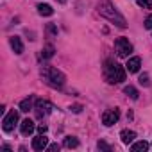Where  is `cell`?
<instances>
[{
  "label": "cell",
  "instance_id": "1",
  "mask_svg": "<svg viewBox=\"0 0 152 152\" xmlns=\"http://www.w3.org/2000/svg\"><path fill=\"white\" fill-rule=\"evenodd\" d=\"M97 11H99V15H100V16L107 18L109 22H113V23H115V25H118L120 29H125V27H127L125 18L116 11V7L111 4V0H100L99 6H97Z\"/></svg>",
  "mask_w": 152,
  "mask_h": 152
},
{
  "label": "cell",
  "instance_id": "2",
  "mask_svg": "<svg viewBox=\"0 0 152 152\" xmlns=\"http://www.w3.org/2000/svg\"><path fill=\"white\" fill-rule=\"evenodd\" d=\"M41 77L43 81L50 86V88H63L64 83H66V77H64V73L59 72L57 68L54 66H41Z\"/></svg>",
  "mask_w": 152,
  "mask_h": 152
},
{
  "label": "cell",
  "instance_id": "3",
  "mask_svg": "<svg viewBox=\"0 0 152 152\" xmlns=\"http://www.w3.org/2000/svg\"><path fill=\"white\" fill-rule=\"evenodd\" d=\"M104 75H106V81L109 84H120L125 81V70L115 61H106Z\"/></svg>",
  "mask_w": 152,
  "mask_h": 152
},
{
  "label": "cell",
  "instance_id": "4",
  "mask_svg": "<svg viewBox=\"0 0 152 152\" xmlns=\"http://www.w3.org/2000/svg\"><path fill=\"white\" fill-rule=\"evenodd\" d=\"M115 48H116V54L120 57H129V54L132 52V45L127 38H118L115 39Z\"/></svg>",
  "mask_w": 152,
  "mask_h": 152
},
{
  "label": "cell",
  "instance_id": "5",
  "mask_svg": "<svg viewBox=\"0 0 152 152\" xmlns=\"http://www.w3.org/2000/svg\"><path fill=\"white\" fill-rule=\"evenodd\" d=\"M16 124H18V113H16L15 109H11V111L4 116V120H2V129H4L6 132H11V131H15Z\"/></svg>",
  "mask_w": 152,
  "mask_h": 152
},
{
  "label": "cell",
  "instance_id": "6",
  "mask_svg": "<svg viewBox=\"0 0 152 152\" xmlns=\"http://www.w3.org/2000/svg\"><path fill=\"white\" fill-rule=\"evenodd\" d=\"M54 109V106L48 102V100H43V99H39V100H36V106H34V111H36V115H38V118H43V116H47V115H50V111Z\"/></svg>",
  "mask_w": 152,
  "mask_h": 152
},
{
  "label": "cell",
  "instance_id": "7",
  "mask_svg": "<svg viewBox=\"0 0 152 152\" xmlns=\"http://www.w3.org/2000/svg\"><path fill=\"white\" fill-rule=\"evenodd\" d=\"M118 118H120V111L118 109H107V111L102 113V124L107 125V127L115 125L118 122Z\"/></svg>",
  "mask_w": 152,
  "mask_h": 152
},
{
  "label": "cell",
  "instance_id": "8",
  "mask_svg": "<svg viewBox=\"0 0 152 152\" xmlns=\"http://www.w3.org/2000/svg\"><path fill=\"white\" fill-rule=\"evenodd\" d=\"M34 106H36V99H34L32 95H29L27 99H23V100L20 102V111L29 113V111H32V109H34Z\"/></svg>",
  "mask_w": 152,
  "mask_h": 152
},
{
  "label": "cell",
  "instance_id": "9",
  "mask_svg": "<svg viewBox=\"0 0 152 152\" xmlns=\"http://www.w3.org/2000/svg\"><path fill=\"white\" fill-rule=\"evenodd\" d=\"M48 147V138L47 136H36L34 140H32V148L34 150H45Z\"/></svg>",
  "mask_w": 152,
  "mask_h": 152
},
{
  "label": "cell",
  "instance_id": "10",
  "mask_svg": "<svg viewBox=\"0 0 152 152\" xmlns=\"http://www.w3.org/2000/svg\"><path fill=\"white\" fill-rule=\"evenodd\" d=\"M34 129H36V125H34V122H32L31 118L23 120V122H22V125H20V131H22V134H23V136L32 134V132H34Z\"/></svg>",
  "mask_w": 152,
  "mask_h": 152
},
{
  "label": "cell",
  "instance_id": "11",
  "mask_svg": "<svg viewBox=\"0 0 152 152\" xmlns=\"http://www.w3.org/2000/svg\"><path fill=\"white\" fill-rule=\"evenodd\" d=\"M140 64H141V59L140 57H131V59H127V72H131V73H136L138 70H140Z\"/></svg>",
  "mask_w": 152,
  "mask_h": 152
},
{
  "label": "cell",
  "instance_id": "12",
  "mask_svg": "<svg viewBox=\"0 0 152 152\" xmlns=\"http://www.w3.org/2000/svg\"><path fill=\"white\" fill-rule=\"evenodd\" d=\"M9 43H11V48H13L15 54H22V52H23V43H22V39H20L18 36H13V38L9 39Z\"/></svg>",
  "mask_w": 152,
  "mask_h": 152
},
{
  "label": "cell",
  "instance_id": "13",
  "mask_svg": "<svg viewBox=\"0 0 152 152\" xmlns=\"http://www.w3.org/2000/svg\"><path fill=\"white\" fill-rule=\"evenodd\" d=\"M120 138H122V141H124L125 145H129V143H132V141H134L136 132H134V131H127V129H125V131H122V132H120Z\"/></svg>",
  "mask_w": 152,
  "mask_h": 152
},
{
  "label": "cell",
  "instance_id": "14",
  "mask_svg": "<svg viewBox=\"0 0 152 152\" xmlns=\"http://www.w3.org/2000/svg\"><path fill=\"white\" fill-rule=\"evenodd\" d=\"M38 13H39L41 16H52V15H54V9H52L48 4H39V6H38Z\"/></svg>",
  "mask_w": 152,
  "mask_h": 152
},
{
  "label": "cell",
  "instance_id": "15",
  "mask_svg": "<svg viewBox=\"0 0 152 152\" xmlns=\"http://www.w3.org/2000/svg\"><path fill=\"white\" fill-rule=\"evenodd\" d=\"M64 147H68V148H77L79 147V140L73 138V136H66L64 138Z\"/></svg>",
  "mask_w": 152,
  "mask_h": 152
},
{
  "label": "cell",
  "instance_id": "16",
  "mask_svg": "<svg viewBox=\"0 0 152 152\" xmlns=\"http://www.w3.org/2000/svg\"><path fill=\"white\" fill-rule=\"evenodd\" d=\"M148 148V143L147 141H136V143H132V147H131V150H134V152H140V150H147Z\"/></svg>",
  "mask_w": 152,
  "mask_h": 152
},
{
  "label": "cell",
  "instance_id": "17",
  "mask_svg": "<svg viewBox=\"0 0 152 152\" xmlns=\"http://www.w3.org/2000/svg\"><path fill=\"white\" fill-rule=\"evenodd\" d=\"M124 93H125V95H129V97H131V99H134V100L138 99V90H136L134 86H125V88H124Z\"/></svg>",
  "mask_w": 152,
  "mask_h": 152
},
{
  "label": "cell",
  "instance_id": "18",
  "mask_svg": "<svg viewBox=\"0 0 152 152\" xmlns=\"http://www.w3.org/2000/svg\"><path fill=\"white\" fill-rule=\"evenodd\" d=\"M41 56H43V59H50V57L54 56V47H52V45H47V47L43 48Z\"/></svg>",
  "mask_w": 152,
  "mask_h": 152
},
{
  "label": "cell",
  "instance_id": "19",
  "mask_svg": "<svg viewBox=\"0 0 152 152\" xmlns=\"http://www.w3.org/2000/svg\"><path fill=\"white\" fill-rule=\"evenodd\" d=\"M138 6L143 9H150L152 7V0H138Z\"/></svg>",
  "mask_w": 152,
  "mask_h": 152
},
{
  "label": "cell",
  "instance_id": "20",
  "mask_svg": "<svg viewBox=\"0 0 152 152\" xmlns=\"http://www.w3.org/2000/svg\"><path fill=\"white\" fill-rule=\"evenodd\" d=\"M140 84H143V86H148V84H150V81H148V75H147V73L140 75Z\"/></svg>",
  "mask_w": 152,
  "mask_h": 152
},
{
  "label": "cell",
  "instance_id": "21",
  "mask_svg": "<svg viewBox=\"0 0 152 152\" xmlns=\"http://www.w3.org/2000/svg\"><path fill=\"white\" fill-rule=\"evenodd\" d=\"M145 29H152V15L147 16V20H145Z\"/></svg>",
  "mask_w": 152,
  "mask_h": 152
},
{
  "label": "cell",
  "instance_id": "22",
  "mask_svg": "<svg viewBox=\"0 0 152 152\" xmlns=\"http://www.w3.org/2000/svg\"><path fill=\"white\" fill-rule=\"evenodd\" d=\"M47 150H48V152H54V150H59V145H57V143H54V145H48V147H47Z\"/></svg>",
  "mask_w": 152,
  "mask_h": 152
},
{
  "label": "cell",
  "instance_id": "23",
  "mask_svg": "<svg viewBox=\"0 0 152 152\" xmlns=\"http://www.w3.org/2000/svg\"><path fill=\"white\" fill-rule=\"evenodd\" d=\"M99 148H104V150H109V145L106 141H99Z\"/></svg>",
  "mask_w": 152,
  "mask_h": 152
},
{
  "label": "cell",
  "instance_id": "24",
  "mask_svg": "<svg viewBox=\"0 0 152 152\" xmlns=\"http://www.w3.org/2000/svg\"><path fill=\"white\" fill-rule=\"evenodd\" d=\"M38 131H39L41 134H43V132H47V125H45V124H41V125H38Z\"/></svg>",
  "mask_w": 152,
  "mask_h": 152
},
{
  "label": "cell",
  "instance_id": "25",
  "mask_svg": "<svg viewBox=\"0 0 152 152\" xmlns=\"http://www.w3.org/2000/svg\"><path fill=\"white\" fill-rule=\"evenodd\" d=\"M72 109H73V111H75V113H81V106H73V107H72Z\"/></svg>",
  "mask_w": 152,
  "mask_h": 152
},
{
  "label": "cell",
  "instance_id": "26",
  "mask_svg": "<svg viewBox=\"0 0 152 152\" xmlns=\"http://www.w3.org/2000/svg\"><path fill=\"white\" fill-rule=\"evenodd\" d=\"M56 2H59V4H66L68 0H56Z\"/></svg>",
  "mask_w": 152,
  "mask_h": 152
}]
</instances>
